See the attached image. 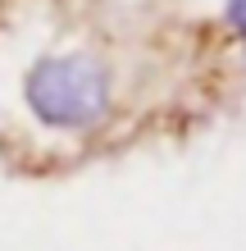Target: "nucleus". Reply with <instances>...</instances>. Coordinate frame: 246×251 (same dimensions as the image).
Listing matches in <instances>:
<instances>
[{
	"mask_svg": "<svg viewBox=\"0 0 246 251\" xmlns=\"http://www.w3.org/2000/svg\"><path fill=\"white\" fill-rule=\"evenodd\" d=\"M23 100L50 128H91L110 110V69L96 55H46L27 69Z\"/></svg>",
	"mask_w": 246,
	"mask_h": 251,
	"instance_id": "nucleus-1",
	"label": "nucleus"
},
{
	"mask_svg": "<svg viewBox=\"0 0 246 251\" xmlns=\"http://www.w3.org/2000/svg\"><path fill=\"white\" fill-rule=\"evenodd\" d=\"M228 23L246 37V0H228Z\"/></svg>",
	"mask_w": 246,
	"mask_h": 251,
	"instance_id": "nucleus-2",
	"label": "nucleus"
}]
</instances>
